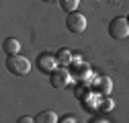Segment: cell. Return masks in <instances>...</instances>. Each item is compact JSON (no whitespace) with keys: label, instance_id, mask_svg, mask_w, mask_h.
<instances>
[{"label":"cell","instance_id":"6","mask_svg":"<svg viewBox=\"0 0 129 123\" xmlns=\"http://www.w3.org/2000/svg\"><path fill=\"white\" fill-rule=\"evenodd\" d=\"M37 68H39L43 74H51L53 70H57L59 64H57L55 53H41V55L37 57Z\"/></svg>","mask_w":129,"mask_h":123},{"label":"cell","instance_id":"16","mask_svg":"<svg viewBox=\"0 0 129 123\" xmlns=\"http://www.w3.org/2000/svg\"><path fill=\"white\" fill-rule=\"evenodd\" d=\"M90 123H109L105 117H94V119H90Z\"/></svg>","mask_w":129,"mask_h":123},{"label":"cell","instance_id":"15","mask_svg":"<svg viewBox=\"0 0 129 123\" xmlns=\"http://www.w3.org/2000/svg\"><path fill=\"white\" fill-rule=\"evenodd\" d=\"M57 123H76V119H74L72 115H63V117H61Z\"/></svg>","mask_w":129,"mask_h":123},{"label":"cell","instance_id":"1","mask_svg":"<svg viewBox=\"0 0 129 123\" xmlns=\"http://www.w3.org/2000/svg\"><path fill=\"white\" fill-rule=\"evenodd\" d=\"M6 70L12 74V76H27L29 72H31V61L27 59V57H23V55H8L6 57Z\"/></svg>","mask_w":129,"mask_h":123},{"label":"cell","instance_id":"8","mask_svg":"<svg viewBox=\"0 0 129 123\" xmlns=\"http://www.w3.org/2000/svg\"><path fill=\"white\" fill-rule=\"evenodd\" d=\"M2 49H4L6 55H17L21 51V41L14 39V37H6L4 43H2Z\"/></svg>","mask_w":129,"mask_h":123},{"label":"cell","instance_id":"10","mask_svg":"<svg viewBox=\"0 0 129 123\" xmlns=\"http://www.w3.org/2000/svg\"><path fill=\"white\" fill-rule=\"evenodd\" d=\"M59 117L55 115V111H41L35 117V123H57Z\"/></svg>","mask_w":129,"mask_h":123},{"label":"cell","instance_id":"5","mask_svg":"<svg viewBox=\"0 0 129 123\" xmlns=\"http://www.w3.org/2000/svg\"><path fill=\"white\" fill-rule=\"evenodd\" d=\"M90 88H94L96 95H101V97H109L111 90H113V80L109 76H96L94 74V78L90 82Z\"/></svg>","mask_w":129,"mask_h":123},{"label":"cell","instance_id":"11","mask_svg":"<svg viewBox=\"0 0 129 123\" xmlns=\"http://www.w3.org/2000/svg\"><path fill=\"white\" fill-rule=\"evenodd\" d=\"M90 92H92V90H90V86H88V84H80V82H78V86L74 88V97H76L80 103H82V101L90 95Z\"/></svg>","mask_w":129,"mask_h":123},{"label":"cell","instance_id":"13","mask_svg":"<svg viewBox=\"0 0 129 123\" xmlns=\"http://www.w3.org/2000/svg\"><path fill=\"white\" fill-rule=\"evenodd\" d=\"M113 107H115L113 99H109V97H103V99H101V103H99V111H103V113H109V111H113Z\"/></svg>","mask_w":129,"mask_h":123},{"label":"cell","instance_id":"2","mask_svg":"<svg viewBox=\"0 0 129 123\" xmlns=\"http://www.w3.org/2000/svg\"><path fill=\"white\" fill-rule=\"evenodd\" d=\"M109 35L117 41H123L129 37V21L125 17H115L109 23Z\"/></svg>","mask_w":129,"mask_h":123},{"label":"cell","instance_id":"3","mask_svg":"<svg viewBox=\"0 0 129 123\" xmlns=\"http://www.w3.org/2000/svg\"><path fill=\"white\" fill-rule=\"evenodd\" d=\"M72 80V72L68 68H57L49 74V84L55 88V90H61V88H66Z\"/></svg>","mask_w":129,"mask_h":123},{"label":"cell","instance_id":"14","mask_svg":"<svg viewBox=\"0 0 129 123\" xmlns=\"http://www.w3.org/2000/svg\"><path fill=\"white\" fill-rule=\"evenodd\" d=\"M17 123H35V119H33V117H29V115H23V117L17 119Z\"/></svg>","mask_w":129,"mask_h":123},{"label":"cell","instance_id":"18","mask_svg":"<svg viewBox=\"0 0 129 123\" xmlns=\"http://www.w3.org/2000/svg\"><path fill=\"white\" fill-rule=\"evenodd\" d=\"M127 21H129V17H127Z\"/></svg>","mask_w":129,"mask_h":123},{"label":"cell","instance_id":"12","mask_svg":"<svg viewBox=\"0 0 129 123\" xmlns=\"http://www.w3.org/2000/svg\"><path fill=\"white\" fill-rule=\"evenodd\" d=\"M78 4H80V0H59L61 10H66V12H76Z\"/></svg>","mask_w":129,"mask_h":123},{"label":"cell","instance_id":"9","mask_svg":"<svg viewBox=\"0 0 129 123\" xmlns=\"http://www.w3.org/2000/svg\"><path fill=\"white\" fill-rule=\"evenodd\" d=\"M101 99H103L101 95H99V97H94V92H90V95H88V97L82 101V107H84V111H88V113H92L94 109L99 111V103H101Z\"/></svg>","mask_w":129,"mask_h":123},{"label":"cell","instance_id":"17","mask_svg":"<svg viewBox=\"0 0 129 123\" xmlns=\"http://www.w3.org/2000/svg\"><path fill=\"white\" fill-rule=\"evenodd\" d=\"M41 2H53V0H41Z\"/></svg>","mask_w":129,"mask_h":123},{"label":"cell","instance_id":"4","mask_svg":"<svg viewBox=\"0 0 129 123\" xmlns=\"http://www.w3.org/2000/svg\"><path fill=\"white\" fill-rule=\"evenodd\" d=\"M66 29L70 33H84L86 31V17L82 12H70L66 19Z\"/></svg>","mask_w":129,"mask_h":123},{"label":"cell","instance_id":"7","mask_svg":"<svg viewBox=\"0 0 129 123\" xmlns=\"http://www.w3.org/2000/svg\"><path fill=\"white\" fill-rule=\"evenodd\" d=\"M55 57H57L59 68H68V66H72V61H74V53H72L70 49H66V47L57 49V51H55Z\"/></svg>","mask_w":129,"mask_h":123}]
</instances>
